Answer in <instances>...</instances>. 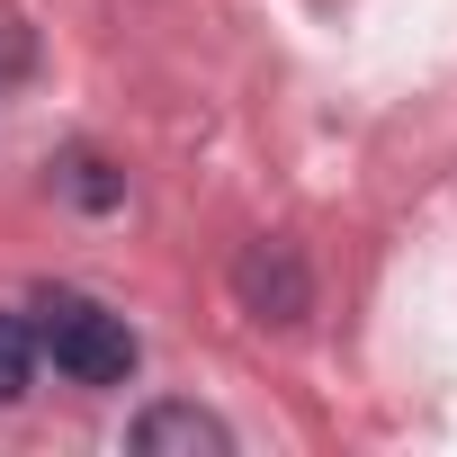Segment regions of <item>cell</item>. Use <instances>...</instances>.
Returning a JSON list of instances; mask_svg holds the SVG:
<instances>
[{
	"label": "cell",
	"mask_w": 457,
	"mask_h": 457,
	"mask_svg": "<svg viewBox=\"0 0 457 457\" xmlns=\"http://www.w3.org/2000/svg\"><path fill=\"white\" fill-rule=\"evenodd\" d=\"M234 296L261 314V323H305V305H314V278H305V252L296 243H252L243 261H234Z\"/></svg>",
	"instance_id": "2"
},
{
	"label": "cell",
	"mask_w": 457,
	"mask_h": 457,
	"mask_svg": "<svg viewBox=\"0 0 457 457\" xmlns=\"http://www.w3.org/2000/svg\"><path fill=\"white\" fill-rule=\"evenodd\" d=\"M72 197H81V206H108L117 179H99V162H72Z\"/></svg>",
	"instance_id": "5"
},
{
	"label": "cell",
	"mask_w": 457,
	"mask_h": 457,
	"mask_svg": "<svg viewBox=\"0 0 457 457\" xmlns=\"http://www.w3.org/2000/svg\"><path fill=\"white\" fill-rule=\"evenodd\" d=\"M28 377H37V323L0 314V403H19V395H28Z\"/></svg>",
	"instance_id": "4"
},
{
	"label": "cell",
	"mask_w": 457,
	"mask_h": 457,
	"mask_svg": "<svg viewBox=\"0 0 457 457\" xmlns=\"http://www.w3.org/2000/svg\"><path fill=\"white\" fill-rule=\"evenodd\" d=\"M37 350L72 377V386H126L135 377V332H126V314H108L99 296H72V287H54L46 305H37Z\"/></svg>",
	"instance_id": "1"
},
{
	"label": "cell",
	"mask_w": 457,
	"mask_h": 457,
	"mask_svg": "<svg viewBox=\"0 0 457 457\" xmlns=\"http://www.w3.org/2000/svg\"><path fill=\"white\" fill-rule=\"evenodd\" d=\"M126 448H144V457H224L234 448V430H224L215 412H197V403H153L135 430H126Z\"/></svg>",
	"instance_id": "3"
}]
</instances>
